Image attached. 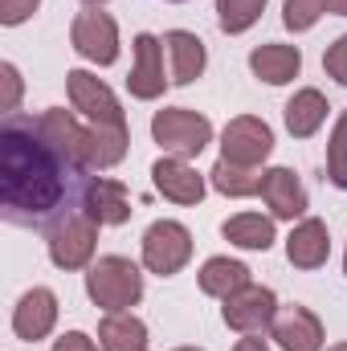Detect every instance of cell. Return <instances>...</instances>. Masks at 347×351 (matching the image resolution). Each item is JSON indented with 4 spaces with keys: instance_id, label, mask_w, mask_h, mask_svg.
Returning a JSON list of instances; mask_svg holds the SVG:
<instances>
[{
    "instance_id": "6da1fadb",
    "label": "cell",
    "mask_w": 347,
    "mask_h": 351,
    "mask_svg": "<svg viewBox=\"0 0 347 351\" xmlns=\"http://www.w3.org/2000/svg\"><path fill=\"white\" fill-rule=\"evenodd\" d=\"M94 176V172H90ZM86 172L66 164L58 147L37 131V114H4L0 123V208L12 225H53L82 192Z\"/></svg>"
},
{
    "instance_id": "7a4b0ae2",
    "label": "cell",
    "mask_w": 347,
    "mask_h": 351,
    "mask_svg": "<svg viewBox=\"0 0 347 351\" xmlns=\"http://www.w3.org/2000/svg\"><path fill=\"white\" fill-rule=\"evenodd\" d=\"M86 294H90V302L102 306L106 315L131 311L143 298V269L131 262V258H123V254L94 258L86 269Z\"/></svg>"
},
{
    "instance_id": "3957f363",
    "label": "cell",
    "mask_w": 347,
    "mask_h": 351,
    "mask_svg": "<svg viewBox=\"0 0 347 351\" xmlns=\"http://www.w3.org/2000/svg\"><path fill=\"white\" fill-rule=\"evenodd\" d=\"M98 221L82 213V208H70L62 213L49 229H45V250H49V262L66 274L74 269H90L94 254H98Z\"/></svg>"
},
{
    "instance_id": "277c9868",
    "label": "cell",
    "mask_w": 347,
    "mask_h": 351,
    "mask_svg": "<svg viewBox=\"0 0 347 351\" xmlns=\"http://www.w3.org/2000/svg\"><path fill=\"white\" fill-rule=\"evenodd\" d=\"M152 139L164 147V156L196 160L213 143V123L192 106H164L152 114Z\"/></svg>"
},
{
    "instance_id": "5b68a950",
    "label": "cell",
    "mask_w": 347,
    "mask_h": 351,
    "mask_svg": "<svg viewBox=\"0 0 347 351\" xmlns=\"http://www.w3.org/2000/svg\"><path fill=\"white\" fill-rule=\"evenodd\" d=\"M139 258L147 274H160V278H172L184 265L192 262V233L188 225H180L172 217L164 221H152L143 229V241H139Z\"/></svg>"
},
{
    "instance_id": "8992f818",
    "label": "cell",
    "mask_w": 347,
    "mask_h": 351,
    "mask_svg": "<svg viewBox=\"0 0 347 351\" xmlns=\"http://www.w3.org/2000/svg\"><path fill=\"white\" fill-rule=\"evenodd\" d=\"M66 94H70V106L78 110V119L86 127H127V114H123L119 94L106 86L98 74L70 70L66 74Z\"/></svg>"
},
{
    "instance_id": "52a82bcc",
    "label": "cell",
    "mask_w": 347,
    "mask_h": 351,
    "mask_svg": "<svg viewBox=\"0 0 347 351\" xmlns=\"http://www.w3.org/2000/svg\"><path fill=\"white\" fill-rule=\"evenodd\" d=\"M70 45L78 58H86L90 66H115L119 62V21L102 8H82L70 25Z\"/></svg>"
},
{
    "instance_id": "ba28073f",
    "label": "cell",
    "mask_w": 347,
    "mask_h": 351,
    "mask_svg": "<svg viewBox=\"0 0 347 351\" xmlns=\"http://www.w3.org/2000/svg\"><path fill=\"white\" fill-rule=\"evenodd\" d=\"M274 156V131L258 114H237L225 123L221 131V160L229 164H246V168H261Z\"/></svg>"
},
{
    "instance_id": "9c48e42d",
    "label": "cell",
    "mask_w": 347,
    "mask_h": 351,
    "mask_svg": "<svg viewBox=\"0 0 347 351\" xmlns=\"http://www.w3.org/2000/svg\"><path fill=\"white\" fill-rule=\"evenodd\" d=\"M131 53H135L131 74H127L131 98H139V102L164 98V90L172 86V78H164V74H168V70H164V62H168V58H164V37H156V33H135Z\"/></svg>"
},
{
    "instance_id": "30bf717a",
    "label": "cell",
    "mask_w": 347,
    "mask_h": 351,
    "mask_svg": "<svg viewBox=\"0 0 347 351\" xmlns=\"http://www.w3.org/2000/svg\"><path fill=\"white\" fill-rule=\"evenodd\" d=\"M274 315H278V294L270 286H258V282H250L246 290L229 294L225 306H221L225 327L237 331V335H261V331H270Z\"/></svg>"
},
{
    "instance_id": "8fae6325",
    "label": "cell",
    "mask_w": 347,
    "mask_h": 351,
    "mask_svg": "<svg viewBox=\"0 0 347 351\" xmlns=\"http://www.w3.org/2000/svg\"><path fill=\"white\" fill-rule=\"evenodd\" d=\"M78 208L90 213L102 229L110 225H127L131 221V192H127V184L123 180H110V176H86V184H82V192H78Z\"/></svg>"
},
{
    "instance_id": "7c38bea8",
    "label": "cell",
    "mask_w": 347,
    "mask_h": 351,
    "mask_svg": "<svg viewBox=\"0 0 347 351\" xmlns=\"http://www.w3.org/2000/svg\"><path fill=\"white\" fill-rule=\"evenodd\" d=\"M58 327V294L49 286H33L12 306V335L21 343H41Z\"/></svg>"
},
{
    "instance_id": "4fadbf2b",
    "label": "cell",
    "mask_w": 347,
    "mask_h": 351,
    "mask_svg": "<svg viewBox=\"0 0 347 351\" xmlns=\"http://www.w3.org/2000/svg\"><path fill=\"white\" fill-rule=\"evenodd\" d=\"M270 339L282 351H323L327 343V331H323V319L311 311V306H278L274 323H270Z\"/></svg>"
},
{
    "instance_id": "5bb4252c",
    "label": "cell",
    "mask_w": 347,
    "mask_h": 351,
    "mask_svg": "<svg viewBox=\"0 0 347 351\" xmlns=\"http://www.w3.org/2000/svg\"><path fill=\"white\" fill-rule=\"evenodd\" d=\"M152 184L164 200L172 204H200L208 192V172H196L188 160L180 156H160L152 164Z\"/></svg>"
},
{
    "instance_id": "9a60e30c",
    "label": "cell",
    "mask_w": 347,
    "mask_h": 351,
    "mask_svg": "<svg viewBox=\"0 0 347 351\" xmlns=\"http://www.w3.org/2000/svg\"><path fill=\"white\" fill-rule=\"evenodd\" d=\"M261 204L270 208V217L274 221H302L307 217V188H302V180L294 168H265L261 176Z\"/></svg>"
},
{
    "instance_id": "2e32d148",
    "label": "cell",
    "mask_w": 347,
    "mask_h": 351,
    "mask_svg": "<svg viewBox=\"0 0 347 351\" xmlns=\"http://www.w3.org/2000/svg\"><path fill=\"white\" fill-rule=\"evenodd\" d=\"M164 58H168V78H172V86H192V82L204 74V66H208L204 41H200L196 33H188V29H168V33H164Z\"/></svg>"
},
{
    "instance_id": "e0dca14e",
    "label": "cell",
    "mask_w": 347,
    "mask_h": 351,
    "mask_svg": "<svg viewBox=\"0 0 347 351\" xmlns=\"http://www.w3.org/2000/svg\"><path fill=\"white\" fill-rule=\"evenodd\" d=\"M286 258L294 269H323L331 258V233H327V221L319 217H302L294 221L290 237H286Z\"/></svg>"
},
{
    "instance_id": "ac0fdd59",
    "label": "cell",
    "mask_w": 347,
    "mask_h": 351,
    "mask_svg": "<svg viewBox=\"0 0 347 351\" xmlns=\"http://www.w3.org/2000/svg\"><path fill=\"white\" fill-rule=\"evenodd\" d=\"M250 70L265 86H286L302 74V49L298 45H282V41H265L250 49Z\"/></svg>"
},
{
    "instance_id": "d6986e66",
    "label": "cell",
    "mask_w": 347,
    "mask_h": 351,
    "mask_svg": "<svg viewBox=\"0 0 347 351\" xmlns=\"http://www.w3.org/2000/svg\"><path fill=\"white\" fill-rule=\"evenodd\" d=\"M196 282H200V290L208 294V298H229V294H237V290H246L250 282H254V269L246 262H237V258H225V254H217V258H208V262L196 269Z\"/></svg>"
},
{
    "instance_id": "ffe728a7",
    "label": "cell",
    "mask_w": 347,
    "mask_h": 351,
    "mask_svg": "<svg viewBox=\"0 0 347 351\" xmlns=\"http://www.w3.org/2000/svg\"><path fill=\"white\" fill-rule=\"evenodd\" d=\"M327 98H323V90L315 86H302L290 94V102L282 106V119H286V131L294 135V139H311L323 123H327Z\"/></svg>"
},
{
    "instance_id": "44dd1931",
    "label": "cell",
    "mask_w": 347,
    "mask_h": 351,
    "mask_svg": "<svg viewBox=\"0 0 347 351\" xmlns=\"http://www.w3.org/2000/svg\"><path fill=\"white\" fill-rule=\"evenodd\" d=\"M221 237L237 250H250V254H265L278 233H274V217L270 213H233L225 225H221Z\"/></svg>"
},
{
    "instance_id": "7402d4cb",
    "label": "cell",
    "mask_w": 347,
    "mask_h": 351,
    "mask_svg": "<svg viewBox=\"0 0 347 351\" xmlns=\"http://www.w3.org/2000/svg\"><path fill=\"white\" fill-rule=\"evenodd\" d=\"M98 348L102 351H147V323L135 311L102 315V323H98Z\"/></svg>"
},
{
    "instance_id": "603a6c76",
    "label": "cell",
    "mask_w": 347,
    "mask_h": 351,
    "mask_svg": "<svg viewBox=\"0 0 347 351\" xmlns=\"http://www.w3.org/2000/svg\"><path fill=\"white\" fill-rule=\"evenodd\" d=\"M261 176H265V168H246V164L217 160L208 168V188L229 196V200H246V196H258L261 192Z\"/></svg>"
},
{
    "instance_id": "cb8c5ba5",
    "label": "cell",
    "mask_w": 347,
    "mask_h": 351,
    "mask_svg": "<svg viewBox=\"0 0 347 351\" xmlns=\"http://www.w3.org/2000/svg\"><path fill=\"white\" fill-rule=\"evenodd\" d=\"M265 4H270V0H217L213 12H217L221 33L237 37V33H250V29L258 25L261 12H265Z\"/></svg>"
},
{
    "instance_id": "d4e9b609",
    "label": "cell",
    "mask_w": 347,
    "mask_h": 351,
    "mask_svg": "<svg viewBox=\"0 0 347 351\" xmlns=\"http://www.w3.org/2000/svg\"><path fill=\"white\" fill-rule=\"evenodd\" d=\"M327 12H331V0H286V4H282V25H286L290 33H307V29H315Z\"/></svg>"
},
{
    "instance_id": "484cf974",
    "label": "cell",
    "mask_w": 347,
    "mask_h": 351,
    "mask_svg": "<svg viewBox=\"0 0 347 351\" xmlns=\"http://www.w3.org/2000/svg\"><path fill=\"white\" fill-rule=\"evenodd\" d=\"M327 176H331L335 188H347V110H344V119L335 123L331 143H327Z\"/></svg>"
},
{
    "instance_id": "4316f807",
    "label": "cell",
    "mask_w": 347,
    "mask_h": 351,
    "mask_svg": "<svg viewBox=\"0 0 347 351\" xmlns=\"http://www.w3.org/2000/svg\"><path fill=\"white\" fill-rule=\"evenodd\" d=\"M0 86H4L0 110H4V114H21V94H25V82H21V70H16L12 62H0Z\"/></svg>"
},
{
    "instance_id": "83f0119b",
    "label": "cell",
    "mask_w": 347,
    "mask_h": 351,
    "mask_svg": "<svg viewBox=\"0 0 347 351\" xmlns=\"http://www.w3.org/2000/svg\"><path fill=\"white\" fill-rule=\"evenodd\" d=\"M323 70H327V78H335L339 86H347V33H339V37L327 45V53H323Z\"/></svg>"
},
{
    "instance_id": "f1b7e54d",
    "label": "cell",
    "mask_w": 347,
    "mask_h": 351,
    "mask_svg": "<svg viewBox=\"0 0 347 351\" xmlns=\"http://www.w3.org/2000/svg\"><path fill=\"white\" fill-rule=\"evenodd\" d=\"M37 8H41V0H0V25H4V29H16V25H25Z\"/></svg>"
},
{
    "instance_id": "f546056e",
    "label": "cell",
    "mask_w": 347,
    "mask_h": 351,
    "mask_svg": "<svg viewBox=\"0 0 347 351\" xmlns=\"http://www.w3.org/2000/svg\"><path fill=\"white\" fill-rule=\"evenodd\" d=\"M49 351H102L94 339H90L86 331H66V335H58L53 339V348Z\"/></svg>"
},
{
    "instance_id": "4dcf8cb0",
    "label": "cell",
    "mask_w": 347,
    "mask_h": 351,
    "mask_svg": "<svg viewBox=\"0 0 347 351\" xmlns=\"http://www.w3.org/2000/svg\"><path fill=\"white\" fill-rule=\"evenodd\" d=\"M233 351H270V343H265L261 335H241V339L233 343Z\"/></svg>"
},
{
    "instance_id": "1f68e13d",
    "label": "cell",
    "mask_w": 347,
    "mask_h": 351,
    "mask_svg": "<svg viewBox=\"0 0 347 351\" xmlns=\"http://www.w3.org/2000/svg\"><path fill=\"white\" fill-rule=\"evenodd\" d=\"M331 12L335 16H347V0H331Z\"/></svg>"
},
{
    "instance_id": "d6a6232c",
    "label": "cell",
    "mask_w": 347,
    "mask_h": 351,
    "mask_svg": "<svg viewBox=\"0 0 347 351\" xmlns=\"http://www.w3.org/2000/svg\"><path fill=\"white\" fill-rule=\"evenodd\" d=\"M82 4H90V8H102V4H106V0H82Z\"/></svg>"
},
{
    "instance_id": "836d02e7",
    "label": "cell",
    "mask_w": 347,
    "mask_h": 351,
    "mask_svg": "<svg viewBox=\"0 0 347 351\" xmlns=\"http://www.w3.org/2000/svg\"><path fill=\"white\" fill-rule=\"evenodd\" d=\"M327 351H347V343H331V348H327Z\"/></svg>"
},
{
    "instance_id": "e575fe53",
    "label": "cell",
    "mask_w": 347,
    "mask_h": 351,
    "mask_svg": "<svg viewBox=\"0 0 347 351\" xmlns=\"http://www.w3.org/2000/svg\"><path fill=\"white\" fill-rule=\"evenodd\" d=\"M176 351H204V348H176Z\"/></svg>"
},
{
    "instance_id": "d590c367",
    "label": "cell",
    "mask_w": 347,
    "mask_h": 351,
    "mask_svg": "<svg viewBox=\"0 0 347 351\" xmlns=\"http://www.w3.org/2000/svg\"><path fill=\"white\" fill-rule=\"evenodd\" d=\"M344 274H347V250H344Z\"/></svg>"
},
{
    "instance_id": "8d00e7d4",
    "label": "cell",
    "mask_w": 347,
    "mask_h": 351,
    "mask_svg": "<svg viewBox=\"0 0 347 351\" xmlns=\"http://www.w3.org/2000/svg\"><path fill=\"white\" fill-rule=\"evenodd\" d=\"M168 4H184V0H168Z\"/></svg>"
}]
</instances>
